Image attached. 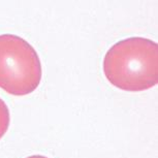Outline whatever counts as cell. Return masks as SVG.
<instances>
[{
	"mask_svg": "<svg viewBox=\"0 0 158 158\" xmlns=\"http://www.w3.org/2000/svg\"><path fill=\"white\" fill-rule=\"evenodd\" d=\"M103 73L113 86L124 91L154 87L158 82V44L144 37L120 40L104 56Z\"/></svg>",
	"mask_w": 158,
	"mask_h": 158,
	"instance_id": "obj_1",
	"label": "cell"
},
{
	"mask_svg": "<svg viewBox=\"0 0 158 158\" xmlns=\"http://www.w3.org/2000/svg\"><path fill=\"white\" fill-rule=\"evenodd\" d=\"M27 158H48V157L43 156V155H32V156H29Z\"/></svg>",
	"mask_w": 158,
	"mask_h": 158,
	"instance_id": "obj_4",
	"label": "cell"
},
{
	"mask_svg": "<svg viewBox=\"0 0 158 158\" xmlns=\"http://www.w3.org/2000/svg\"><path fill=\"white\" fill-rule=\"evenodd\" d=\"M40 80L41 64L33 47L17 35H0V88L23 96L32 93Z\"/></svg>",
	"mask_w": 158,
	"mask_h": 158,
	"instance_id": "obj_2",
	"label": "cell"
},
{
	"mask_svg": "<svg viewBox=\"0 0 158 158\" xmlns=\"http://www.w3.org/2000/svg\"><path fill=\"white\" fill-rule=\"evenodd\" d=\"M10 116L6 103L0 98V139H2L10 127Z\"/></svg>",
	"mask_w": 158,
	"mask_h": 158,
	"instance_id": "obj_3",
	"label": "cell"
}]
</instances>
